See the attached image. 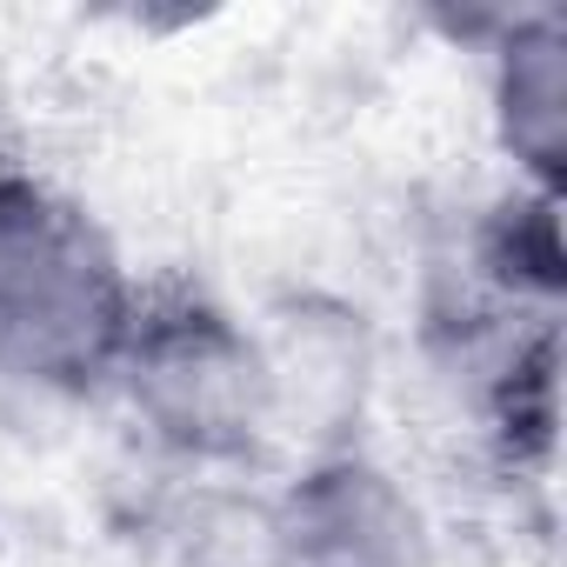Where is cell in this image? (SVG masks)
<instances>
[{
	"label": "cell",
	"mask_w": 567,
	"mask_h": 567,
	"mask_svg": "<svg viewBox=\"0 0 567 567\" xmlns=\"http://www.w3.org/2000/svg\"><path fill=\"white\" fill-rule=\"evenodd\" d=\"M141 280L114 234L28 161H0V381L54 401L107 394Z\"/></svg>",
	"instance_id": "cell-1"
},
{
	"label": "cell",
	"mask_w": 567,
	"mask_h": 567,
	"mask_svg": "<svg viewBox=\"0 0 567 567\" xmlns=\"http://www.w3.org/2000/svg\"><path fill=\"white\" fill-rule=\"evenodd\" d=\"M107 394L181 474H247L274 447L260 334L200 288H141Z\"/></svg>",
	"instance_id": "cell-2"
},
{
	"label": "cell",
	"mask_w": 567,
	"mask_h": 567,
	"mask_svg": "<svg viewBox=\"0 0 567 567\" xmlns=\"http://www.w3.org/2000/svg\"><path fill=\"white\" fill-rule=\"evenodd\" d=\"M280 567H441L421 494L361 441L301 454L274 487Z\"/></svg>",
	"instance_id": "cell-3"
},
{
	"label": "cell",
	"mask_w": 567,
	"mask_h": 567,
	"mask_svg": "<svg viewBox=\"0 0 567 567\" xmlns=\"http://www.w3.org/2000/svg\"><path fill=\"white\" fill-rule=\"evenodd\" d=\"M254 334L274 388V441H295L308 454L354 447V427L368 414V381H374V348L361 315L308 295L274 308Z\"/></svg>",
	"instance_id": "cell-4"
},
{
	"label": "cell",
	"mask_w": 567,
	"mask_h": 567,
	"mask_svg": "<svg viewBox=\"0 0 567 567\" xmlns=\"http://www.w3.org/2000/svg\"><path fill=\"white\" fill-rule=\"evenodd\" d=\"M487 114L520 187H567V21L554 8L487 28Z\"/></svg>",
	"instance_id": "cell-5"
},
{
	"label": "cell",
	"mask_w": 567,
	"mask_h": 567,
	"mask_svg": "<svg viewBox=\"0 0 567 567\" xmlns=\"http://www.w3.org/2000/svg\"><path fill=\"white\" fill-rule=\"evenodd\" d=\"M467 288H481L501 308L560 315V288H567L560 194H540V187L514 181L501 200L481 207V220L467 234Z\"/></svg>",
	"instance_id": "cell-6"
},
{
	"label": "cell",
	"mask_w": 567,
	"mask_h": 567,
	"mask_svg": "<svg viewBox=\"0 0 567 567\" xmlns=\"http://www.w3.org/2000/svg\"><path fill=\"white\" fill-rule=\"evenodd\" d=\"M161 567H280L274 494L240 474H187V487L154 520Z\"/></svg>",
	"instance_id": "cell-7"
}]
</instances>
